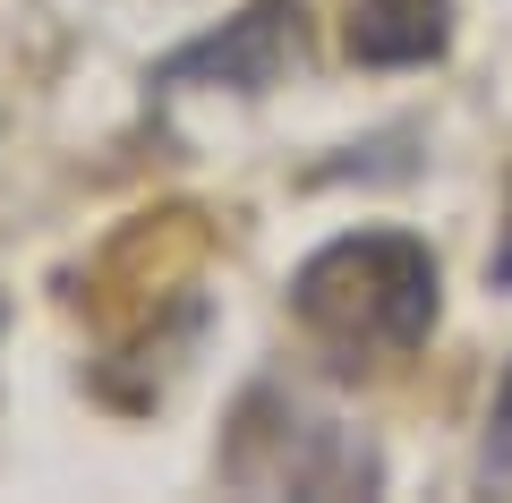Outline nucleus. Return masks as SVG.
<instances>
[{"mask_svg":"<svg viewBox=\"0 0 512 503\" xmlns=\"http://www.w3.org/2000/svg\"><path fill=\"white\" fill-rule=\"evenodd\" d=\"M291 316L308 324V342L325 359H402L436 324V256L410 231H359L316 248L291 273Z\"/></svg>","mask_w":512,"mask_h":503,"instance_id":"1","label":"nucleus"},{"mask_svg":"<svg viewBox=\"0 0 512 503\" xmlns=\"http://www.w3.org/2000/svg\"><path fill=\"white\" fill-rule=\"evenodd\" d=\"M282 60H291V9H282V0H256V9H239L231 26L180 43V52L154 69V86H239V94H265L282 77Z\"/></svg>","mask_w":512,"mask_h":503,"instance_id":"2","label":"nucleus"},{"mask_svg":"<svg viewBox=\"0 0 512 503\" xmlns=\"http://www.w3.org/2000/svg\"><path fill=\"white\" fill-rule=\"evenodd\" d=\"M453 43V0H350L342 52L359 69H427Z\"/></svg>","mask_w":512,"mask_h":503,"instance_id":"3","label":"nucleus"},{"mask_svg":"<svg viewBox=\"0 0 512 503\" xmlns=\"http://www.w3.org/2000/svg\"><path fill=\"white\" fill-rule=\"evenodd\" d=\"M487 469H512V367H504L495 410H487Z\"/></svg>","mask_w":512,"mask_h":503,"instance_id":"4","label":"nucleus"},{"mask_svg":"<svg viewBox=\"0 0 512 503\" xmlns=\"http://www.w3.org/2000/svg\"><path fill=\"white\" fill-rule=\"evenodd\" d=\"M487 282L512 290V197H504V222H495V248H487Z\"/></svg>","mask_w":512,"mask_h":503,"instance_id":"5","label":"nucleus"}]
</instances>
